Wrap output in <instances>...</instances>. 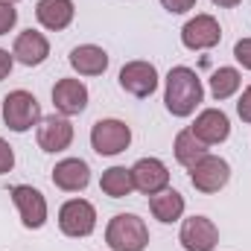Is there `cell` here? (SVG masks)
<instances>
[{
    "mask_svg": "<svg viewBox=\"0 0 251 251\" xmlns=\"http://www.w3.org/2000/svg\"><path fill=\"white\" fill-rule=\"evenodd\" d=\"M216 6H222V9H234V6H240L243 0H213Z\"/></svg>",
    "mask_w": 251,
    "mask_h": 251,
    "instance_id": "f1b7e54d",
    "label": "cell"
},
{
    "mask_svg": "<svg viewBox=\"0 0 251 251\" xmlns=\"http://www.w3.org/2000/svg\"><path fill=\"white\" fill-rule=\"evenodd\" d=\"M3 3H12V6H15V3H18V0H3Z\"/></svg>",
    "mask_w": 251,
    "mask_h": 251,
    "instance_id": "f546056e",
    "label": "cell"
},
{
    "mask_svg": "<svg viewBox=\"0 0 251 251\" xmlns=\"http://www.w3.org/2000/svg\"><path fill=\"white\" fill-rule=\"evenodd\" d=\"M12 201H15L18 213H21L24 228H29V231L44 228V222H47V199H44L41 190H35L32 184H15L12 187Z\"/></svg>",
    "mask_w": 251,
    "mask_h": 251,
    "instance_id": "8992f818",
    "label": "cell"
},
{
    "mask_svg": "<svg viewBox=\"0 0 251 251\" xmlns=\"http://www.w3.org/2000/svg\"><path fill=\"white\" fill-rule=\"evenodd\" d=\"M12 64H15V56H9V50L0 47V82L12 73Z\"/></svg>",
    "mask_w": 251,
    "mask_h": 251,
    "instance_id": "83f0119b",
    "label": "cell"
},
{
    "mask_svg": "<svg viewBox=\"0 0 251 251\" xmlns=\"http://www.w3.org/2000/svg\"><path fill=\"white\" fill-rule=\"evenodd\" d=\"M53 184L64 193H79L91 184V167L82 158H64L53 167Z\"/></svg>",
    "mask_w": 251,
    "mask_h": 251,
    "instance_id": "2e32d148",
    "label": "cell"
},
{
    "mask_svg": "<svg viewBox=\"0 0 251 251\" xmlns=\"http://www.w3.org/2000/svg\"><path fill=\"white\" fill-rule=\"evenodd\" d=\"M222 41V26L213 15H196L181 26V44L187 50H210Z\"/></svg>",
    "mask_w": 251,
    "mask_h": 251,
    "instance_id": "ba28073f",
    "label": "cell"
},
{
    "mask_svg": "<svg viewBox=\"0 0 251 251\" xmlns=\"http://www.w3.org/2000/svg\"><path fill=\"white\" fill-rule=\"evenodd\" d=\"M59 228L67 237H91L97 228V207L88 199H70L59 210Z\"/></svg>",
    "mask_w": 251,
    "mask_h": 251,
    "instance_id": "5b68a950",
    "label": "cell"
},
{
    "mask_svg": "<svg viewBox=\"0 0 251 251\" xmlns=\"http://www.w3.org/2000/svg\"><path fill=\"white\" fill-rule=\"evenodd\" d=\"M161 6L167 12H173V15H184V12H190L196 6V0H161Z\"/></svg>",
    "mask_w": 251,
    "mask_h": 251,
    "instance_id": "4316f807",
    "label": "cell"
},
{
    "mask_svg": "<svg viewBox=\"0 0 251 251\" xmlns=\"http://www.w3.org/2000/svg\"><path fill=\"white\" fill-rule=\"evenodd\" d=\"M178 240H181L184 251H213L219 243V228L207 216H190L181 225Z\"/></svg>",
    "mask_w": 251,
    "mask_h": 251,
    "instance_id": "30bf717a",
    "label": "cell"
},
{
    "mask_svg": "<svg viewBox=\"0 0 251 251\" xmlns=\"http://www.w3.org/2000/svg\"><path fill=\"white\" fill-rule=\"evenodd\" d=\"M128 143H131V128L123 120H114V117L97 120L91 128V146L97 155H105V158L120 155L128 149Z\"/></svg>",
    "mask_w": 251,
    "mask_h": 251,
    "instance_id": "277c9868",
    "label": "cell"
},
{
    "mask_svg": "<svg viewBox=\"0 0 251 251\" xmlns=\"http://www.w3.org/2000/svg\"><path fill=\"white\" fill-rule=\"evenodd\" d=\"M53 105L64 117L82 114L88 108V88L79 79H59L53 85Z\"/></svg>",
    "mask_w": 251,
    "mask_h": 251,
    "instance_id": "9a60e30c",
    "label": "cell"
},
{
    "mask_svg": "<svg viewBox=\"0 0 251 251\" xmlns=\"http://www.w3.org/2000/svg\"><path fill=\"white\" fill-rule=\"evenodd\" d=\"M105 243L111 251H143L149 246V228L137 213H117L105 228Z\"/></svg>",
    "mask_w": 251,
    "mask_h": 251,
    "instance_id": "7a4b0ae2",
    "label": "cell"
},
{
    "mask_svg": "<svg viewBox=\"0 0 251 251\" xmlns=\"http://www.w3.org/2000/svg\"><path fill=\"white\" fill-rule=\"evenodd\" d=\"M73 143V123L64 117V114H53V117H44L38 123V146L50 155L70 149Z\"/></svg>",
    "mask_w": 251,
    "mask_h": 251,
    "instance_id": "7c38bea8",
    "label": "cell"
},
{
    "mask_svg": "<svg viewBox=\"0 0 251 251\" xmlns=\"http://www.w3.org/2000/svg\"><path fill=\"white\" fill-rule=\"evenodd\" d=\"M237 114H240L243 123H251V85L243 91V97H240V102H237Z\"/></svg>",
    "mask_w": 251,
    "mask_h": 251,
    "instance_id": "484cf974",
    "label": "cell"
},
{
    "mask_svg": "<svg viewBox=\"0 0 251 251\" xmlns=\"http://www.w3.org/2000/svg\"><path fill=\"white\" fill-rule=\"evenodd\" d=\"M12 167H15V152H12V146L0 137V176L12 173Z\"/></svg>",
    "mask_w": 251,
    "mask_h": 251,
    "instance_id": "d4e9b609",
    "label": "cell"
},
{
    "mask_svg": "<svg viewBox=\"0 0 251 251\" xmlns=\"http://www.w3.org/2000/svg\"><path fill=\"white\" fill-rule=\"evenodd\" d=\"M131 178H134V190H140L146 196H155L170 187V170L158 158H140L131 167Z\"/></svg>",
    "mask_w": 251,
    "mask_h": 251,
    "instance_id": "8fae6325",
    "label": "cell"
},
{
    "mask_svg": "<svg viewBox=\"0 0 251 251\" xmlns=\"http://www.w3.org/2000/svg\"><path fill=\"white\" fill-rule=\"evenodd\" d=\"M12 56H15V62L26 64V67H38L50 56V41L38 29H24L12 44Z\"/></svg>",
    "mask_w": 251,
    "mask_h": 251,
    "instance_id": "5bb4252c",
    "label": "cell"
},
{
    "mask_svg": "<svg viewBox=\"0 0 251 251\" xmlns=\"http://www.w3.org/2000/svg\"><path fill=\"white\" fill-rule=\"evenodd\" d=\"M190 128H193V134H196L201 143L216 146V143H225V140H228V134H231V120H228V114H225L222 108H204V111H199L196 123L190 126Z\"/></svg>",
    "mask_w": 251,
    "mask_h": 251,
    "instance_id": "4fadbf2b",
    "label": "cell"
},
{
    "mask_svg": "<svg viewBox=\"0 0 251 251\" xmlns=\"http://www.w3.org/2000/svg\"><path fill=\"white\" fill-rule=\"evenodd\" d=\"M100 187H102L105 196H111V199H126V196L134 190L131 170H126V167H111V170H105L102 178H100Z\"/></svg>",
    "mask_w": 251,
    "mask_h": 251,
    "instance_id": "44dd1931",
    "label": "cell"
},
{
    "mask_svg": "<svg viewBox=\"0 0 251 251\" xmlns=\"http://www.w3.org/2000/svg\"><path fill=\"white\" fill-rule=\"evenodd\" d=\"M173 152H176V161L181 164V167H196L204 155H207V143H201L196 134H193V128H181L178 134H176V143H173Z\"/></svg>",
    "mask_w": 251,
    "mask_h": 251,
    "instance_id": "ffe728a7",
    "label": "cell"
},
{
    "mask_svg": "<svg viewBox=\"0 0 251 251\" xmlns=\"http://www.w3.org/2000/svg\"><path fill=\"white\" fill-rule=\"evenodd\" d=\"M70 67L79 76H102L108 70V53L97 44H79L70 50Z\"/></svg>",
    "mask_w": 251,
    "mask_h": 251,
    "instance_id": "ac0fdd59",
    "label": "cell"
},
{
    "mask_svg": "<svg viewBox=\"0 0 251 251\" xmlns=\"http://www.w3.org/2000/svg\"><path fill=\"white\" fill-rule=\"evenodd\" d=\"M204 100V88H201V79L196 76L193 67H173L167 73V91H164V102H167V111L173 117H190Z\"/></svg>",
    "mask_w": 251,
    "mask_h": 251,
    "instance_id": "6da1fadb",
    "label": "cell"
},
{
    "mask_svg": "<svg viewBox=\"0 0 251 251\" xmlns=\"http://www.w3.org/2000/svg\"><path fill=\"white\" fill-rule=\"evenodd\" d=\"M120 88L126 94L137 97V100H146L158 91V70L155 64L149 62H128L120 70Z\"/></svg>",
    "mask_w": 251,
    "mask_h": 251,
    "instance_id": "9c48e42d",
    "label": "cell"
},
{
    "mask_svg": "<svg viewBox=\"0 0 251 251\" xmlns=\"http://www.w3.org/2000/svg\"><path fill=\"white\" fill-rule=\"evenodd\" d=\"M3 123L12 131H29L41 123V105L29 91H12L3 97Z\"/></svg>",
    "mask_w": 251,
    "mask_h": 251,
    "instance_id": "3957f363",
    "label": "cell"
},
{
    "mask_svg": "<svg viewBox=\"0 0 251 251\" xmlns=\"http://www.w3.org/2000/svg\"><path fill=\"white\" fill-rule=\"evenodd\" d=\"M73 15H76V6L73 0H38L35 6V18L44 29H53V32H62L73 24Z\"/></svg>",
    "mask_w": 251,
    "mask_h": 251,
    "instance_id": "e0dca14e",
    "label": "cell"
},
{
    "mask_svg": "<svg viewBox=\"0 0 251 251\" xmlns=\"http://www.w3.org/2000/svg\"><path fill=\"white\" fill-rule=\"evenodd\" d=\"M240 82H243V76H240L237 67H219V70H213V76H210V94H213V100L234 97L240 91Z\"/></svg>",
    "mask_w": 251,
    "mask_h": 251,
    "instance_id": "7402d4cb",
    "label": "cell"
},
{
    "mask_svg": "<svg viewBox=\"0 0 251 251\" xmlns=\"http://www.w3.org/2000/svg\"><path fill=\"white\" fill-rule=\"evenodd\" d=\"M231 178V164L219 155H204L196 167H190V181L199 193H219Z\"/></svg>",
    "mask_w": 251,
    "mask_h": 251,
    "instance_id": "52a82bcc",
    "label": "cell"
},
{
    "mask_svg": "<svg viewBox=\"0 0 251 251\" xmlns=\"http://www.w3.org/2000/svg\"><path fill=\"white\" fill-rule=\"evenodd\" d=\"M234 59L243 64L246 70H251V38H240L234 44Z\"/></svg>",
    "mask_w": 251,
    "mask_h": 251,
    "instance_id": "cb8c5ba5",
    "label": "cell"
},
{
    "mask_svg": "<svg viewBox=\"0 0 251 251\" xmlns=\"http://www.w3.org/2000/svg\"><path fill=\"white\" fill-rule=\"evenodd\" d=\"M184 196L178 193V190H161V193H155V196H149V210H152V216L158 219V222H164V225H170V222H178L181 216H184Z\"/></svg>",
    "mask_w": 251,
    "mask_h": 251,
    "instance_id": "d6986e66",
    "label": "cell"
},
{
    "mask_svg": "<svg viewBox=\"0 0 251 251\" xmlns=\"http://www.w3.org/2000/svg\"><path fill=\"white\" fill-rule=\"evenodd\" d=\"M15 24H18V9H15L12 3H3V0H0V35L12 32Z\"/></svg>",
    "mask_w": 251,
    "mask_h": 251,
    "instance_id": "603a6c76",
    "label": "cell"
}]
</instances>
